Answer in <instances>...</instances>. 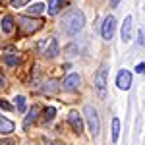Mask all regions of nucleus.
Masks as SVG:
<instances>
[{"instance_id":"4","label":"nucleus","mask_w":145,"mask_h":145,"mask_svg":"<svg viewBox=\"0 0 145 145\" xmlns=\"http://www.w3.org/2000/svg\"><path fill=\"white\" fill-rule=\"evenodd\" d=\"M114 31H116V20H114V16H106L105 22H103V27H101L103 39L105 41H110L112 37H114Z\"/></svg>"},{"instance_id":"27","label":"nucleus","mask_w":145,"mask_h":145,"mask_svg":"<svg viewBox=\"0 0 145 145\" xmlns=\"http://www.w3.org/2000/svg\"><path fill=\"white\" fill-rule=\"evenodd\" d=\"M45 143L46 145H58V143H54V141H48V139H45Z\"/></svg>"},{"instance_id":"17","label":"nucleus","mask_w":145,"mask_h":145,"mask_svg":"<svg viewBox=\"0 0 145 145\" xmlns=\"http://www.w3.org/2000/svg\"><path fill=\"white\" fill-rule=\"evenodd\" d=\"M14 101H16V108L20 112H25V108H27V99H25L23 95H18Z\"/></svg>"},{"instance_id":"19","label":"nucleus","mask_w":145,"mask_h":145,"mask_svg":"<svg viewBox=\"0 0 145 145\" xmlns=\"http://www.w3.org/2000/svg\"><path fill=\"white\" fill-rule=\"evenodd\" d=\"M54 114H56L54 106H46L45 110H43V120H45V122H50V120L54 118Z\"/></svg>"},{"instance_id":"26","label":"nucleus","mask_w":145,"mask_h":145,"mask_svg":"<svg viewBox=\"0 0 145 145\" xmlns=\"http://www.w3.org/2000/svg\"><path fill=\"white\" fill-rule=\"evenodd\" d=\"M4 83H6V79H4V76H0V87H2Z\"/></svg>"},{"instance_id":"14","label":"nucleus","mask_w":145,"mask_h":145,"mask_svg":"<svg viewBox=\"0 0 145 145\" xmlns=\"http://www.w3.org/2000/svg\"><path fill=\"white\" fill-rule=\"evenodd\" d=\"M2 31L4 33H12L14 31V20H12V16H4L2 18Z\"/></svg>"},{"instance_id":"10","label":"nucleus","mask_w":145,"mask_h":145,"mask_svg":"<svg viewBox=\"0 0 145 145\" xmlns=\"http://www.w3.org/2000/svg\"><path fill=\"white\" fill-rule=\"evenodd\" d=\"M56 54H58V39H56V37H50V39H48V45H46V48H45V56L54 58Z\"/></svg>"},{"instance_id":"1","label":"nucleus","mask_w":145,"mask_h":145,"mask_svg":"<svg viewBox=\"0 0 145 145\" xmlns=\"http://www.w3.org/2000/svg\"><path fill=\"white\" fill-rule=\"evenodd\" d=\"M83 25H85V16H83V12L74 10V12H70L66 18H64V22H62V29H64V33H66V35L74 37V35H78L79 31L83 29Z\"/></svg>"},{"instance_id":"3","label":"nucleus","mask_w":145,"mask_h":145,"mask_svg":"<svg viewBox=\"0 0 145 145\" xmlns=\"http://www.w3.org/2000/svg\"><path fill=\"white\" fill-rule=\"evenodd\" d=\"M83 114H85V118H87L91 135H93V137H97V135L101 134V120H99V114H97V108H95V106H91V105H85Z\"/></svg>"},{"instance_id":"15","label":"nucleus","mask_w":145,"mask_h":145,"mask_svg":"<svg viewBox=\"0 0 145 145\" xmlns=\"http://www.w3.org/2000/svg\"><path fill=\"white\" fill-rule=\"evenodd\" d=\"M45 10V4H41V2H37V4H31V6H27V14L29 16H37V14H43Z\"/></svg>"},{"instance_id":"2","label":"nucleus","mask_w":145,"mask_h":145,"mask_svg":"<svg viewBox=\"0 0 145 145\" xmlns=\"http://www.w3.org/2000/svg\"><path fill=\"white\" fill-rule=\"evenodd\" d=\"M106 83H108V66L106 64H101V68L95 74V91L99 97H106Z\"/></svg>"},{"instance_id":"12","label":"nucleus","mask_w":145,"mask_h":145,"mask_svg":"<svg viewBox=\"0 0 145 145\" xmlns=\"http://www.w3.org/2000/svg\"><path fill=\"white\" fill-rule=\"evenodd\" d=\"M37 116H39V106H31L29 114H27V116H25V120H23V126L27 128L31 122H35V120H37Z\"/></svg>"},{"instance_id":"11","label":"nucleus","mask_w":145,"mask_h":145,"mask_svg":"<svg viewBox=\"0 0 145 145\" xmlns=\"http://www.w3.org/2000/svg\"><path fill=\"white\" fill-rule=\"evenodd\" d=\"M14 130H16V124L8 118H4V116H0V132L2 134H12Z\"/></svg>"},{"instance_id":"16","label":"nucleus","mask_w":145,"mask_h":145,"mask_svg":"<svg viewBox=\"0 0 145 145\" xmlns=\"http://www.w3.org/2000/svg\"><path fill=\"white\" fill-rule=\"evenodd\" d=\"M120 137V120L112 118V141H118Z\"/></svg>"},{"instance_id":"25","label":"nucleus","mask_w":145,"mask_h":145,"mask_svg":"<svg viewBox=\"0 0 145 145\" xmlns=\"http://www.w3.org/2000/svg\"><path fill=\"white\" fill-rule=\"evenodd\" d=\"M139 43H141V45H145V39H143V31H141V29H139Z\"/></svg>"},{"instance_id":"20","label":"nucleus","mask_w":145,"mask_h":145,"mask_svg":"<svg viewBox=\"0 0 145 145\" xmlns=\"http://www.w3.org/2000/svg\"><path fill=\"white\" fill-rule=\"evenodd\" d=\"M46 45H48V39H43V41H39V45H37V50H39V54H45Z\"/></svg>"},{"instance_id":"18","label":"nucleus","mask_w":145,"mask_h":145,"mask_svg":"<svg viewBox=\"0 0 145 145\" xmlns=\"http://www.w3.org/2000/svg\"><path fill=\"white\" fill-rule=\"evenodd\" d=\"M4 62H6L8 66H20L22 58H20L18 54H6V56H4Z\"/></svg>"},{"instance_id":"21","label":"nucleus","mask_w":145,"mask_h":145,"mask_svg":"<svg viewBox=\"0 0 145 145\" xmlns=\"http://www.w3.org/2000/svg\"><path fill=\"white\" fill-rule=\"evenodd\" d=\"M12 108H14V106H12L6 99H0V110H12Z\"/></svg>"},{"instance_id":"6","label":"nucleus","mask_w":145,"mask_h":145,"mask_svg":"<svg viewBox=\"0 0 145 145\" xmlns=\"http://www.w3.org/2000/svg\"><path fill=\"white\" fill-rule=\"evenodd\" d=\"M132 31H134V18L132 16H126V20L122 23V41L124 43L132 41Z\"/></svg>"},{"instance_id":"23","label":"nucleus","mask_w":145,"mask_h":145,"mask_svg":"<svg viewBox=\"0 0 145 145\" xmlns=\"http://www.w3.org/2000/svg\"><path fill=\"white\" fill-rule=\"evenodd\" d=\"M135 72H137V74H145V64H143V62L135 66Z\"/></svg>"},{"instance_id":"8","label":"nucleus","mask_w":145,"mask_h":145,"mask_svg":"<svg viewBox=\"0 0 145 145\" xmlns=\"http://www.w3.org/2000/svg\"><path fill=\"white\" fill-rule=\"evenodd\" d=\"M79 81H81V78H79L78 74H70V76L64 79L62 85H64V89H66V91H76L79 87Z\"/></svg>"},{"instance_id":"24","label":"nucleus","mask_w":145,"mask_h":145,"mask_svg":"<svg viewBox=\"0 0 145 145\" xmlns=\"http://www.w3.org/2000/svg\"><path fill=\"white\" fill-rule=\"evenodd\" d=\"M0 145H14V141H12V139H2Z\"/></svg>"},{"instance_id":"13","label":"nucleus","mask_w":145,"mask_h":145,"mask_svg":"<svg viewBox=\"0 0 145 145\" xmlns=\"http://www.w3.org/2000/svg\"><path fill=\"white\" fill-rule=\"evenodd\" d=\"M62 2L64 0H48V14L50 16H56L60 12V8H62Z\"/></svg>"},{"instance_id":"9","label":"nucleus","mask_w":145,"mask_h":145,"mask_svg":"<svg viewBox=\"0 0 145 145\" xmlns=\"http://www.w3.org/2000/svg\"><path fill=\"white\" fill-rule=\"evenodd\" d=\"M20 23H22V27L25 29V33H33V31H37L39 27H41V22H37V20H27V18H22L20 20Z\"/></svg>"},{"instance_id":"7","label":"nucleus","mask_w":145,"mask_h":145,"mask_svg":"<svg viewBox=\"0 0 145 145\" xmlns=\"http://www.w3.org/2000/svg\"><path fill=\"white\" fill-rule=\"evenodd\" d=\"M68 120H70V126L74 128V132H76V134H81V132H83V118H81L76 110L70 112Z\"/></svg>"},{"instance_id":"5","label":"nucleus","mask_w":145,"mask_h":145,"mask_svg":"<svg viewBox=\"0 0 145 145\" xmlns=\"http://www.w3.org/2000/svg\"><path fill=\"white\" fill-rule=\"evenodd\" d=\"M116 85H118V89L128 91L132 87V74L128 70H120L118 76H116Z\"/></svg>"},{"instance_id":"28","label":"nucleus","mask_w":145,"mask_h":145,"mask_svg":"<svg viewBox=\"0 0 145 145\" xmlns=\"http://www.w3.org/2000/svg\"><path fill=\"white\" fill-rule=\"evenodd\" d=\"M112 4H118V0H112Z\"/></svg>"},{"instance_id":"22","label":"nucleus","mask_w":145,"mask_h":145,"mask_svg":"<svg viewBox=\"0 0 145 145\" xmlns=\"http://www.w3.org/2000/svg\"><path fill=\"white\" fill-rule=\"evenodd\" d=\"M29 0H12V8H23Z\"/></svg>"}]
</instances>
